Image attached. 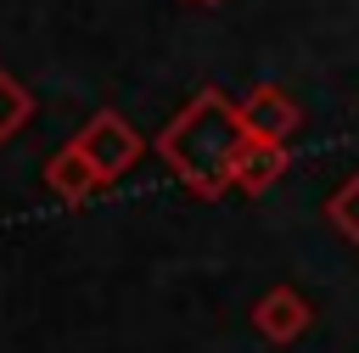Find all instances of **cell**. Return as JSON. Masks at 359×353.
<instances>
[{"label": "cell", "instance_id": "2", "mask_svg": "<svg viewBox=\"0 0 359 353\" xmlns=\"http://www.w3.org/2000/svg\"><path fill=\"white\" fill-rule=\"evenodd\" d=\"M73 146H79V151H84V157L101 168V179H118V174H123V168L140 157V134H135V129H129L118 112L90 118V123H84V134H79Z\"/></svg>", "mask_w": 359, "mask_h": 353}, {"label": "cell", "instance_id": "3", "mask_svg": "<svg viewBox=\"0 0 359 353\" xmlns=\"http://www.w3.org/2000/svg\"><path fill=\"white\" fill-rule=\"evenodd\" d=\"M241 129H247L252 140H275V146H280V140L297 129V106H292V95H280L275 84L252 90L247 106H241Z\"/></svg>", "mask_w": 359, "mask_h": 353}, {"label": "cell", "instance_id": "6", "mask_svg": "<svg viewBox=\"0 0 359 353\" xmlns=\"http://www.w3.org/2000/svg\"><path fill=\"white\" fill-rule=\"evenodd\" d=\"M45 179H50V185H56V191H62L67 202H84V196H90V191L101 185V168H95V162H90V157H84L79 146H67V151H56V157H50Z\"/></svg>", "mask_w": 359, "mask_h": 353}, {"label": "cell", "instance_id": "8", "mask_svg": "<svg viewBox=\"0 0 359 353\" xmlns=\"http://www.w3.org/2000/svg\"><path fill=\"white\" fill-rule=\"evenodd\" d=\"M331 219H337V230H342L348 241H359V174L348 179V191L331 196Z\"/></svg>", "mask_w": 359, "mask_h": 353}, {"label": "cell", "instance_id": "1", "mask_svg": "<svg viewBox=\"0 0 359 353\" xmlns=\"http://www.w3.org/2000/svg\"><path fill=\"white\" fill-rule=\"evenodd\" d=\"M247 146V129H241V112L224 101V95H202L196 106H185L174 118V129L163 134V157L174 162V174L196 191H219L236 168V151Z\"/></svg>", "mask_w": 359, "mask_h": 353}, {"label": "cell", "instance_id": "7", "mask_svg": "<svg viewBox=\"0 0 359 353\" xmlns=\"http://www.w3.org/2000/svg\"><path fill=\"white\" fill-rule=\"evenodd\" d=\"M28 112H34L28 90L0 67V140H11V134H17V123H28Z\"/></svg>", "mask_w": 359, "mask_h": 353}, {"label": "cell", "instance_id": "5", "mask_svg": "<svg viewBox=\"0 0 359 353\" xmlns=\"http://www.w3.org/2000/svg\"><path fill=\"white\" fill-rule=\"evenodd\" d=\"M303 325H309V303H303L297 291L280 286V291H269V297L258 303V331H264L269 342H292Z\"/></svg>", "mask_w": 359, "mask_h": 353}, {"label": "cell", "instance_id": "4", "mask_svg": "<svg viewBox=\"0 0 359 353\" xmlns=\"http://www.w3.org/2000/svg\"><path fill=\"white\" fill-rule=\"evenodd\" d=\"M286 168V151L275 146V140H252L247 134V146L236 151V168H230V179L241 185V191H264L275 174Z\"/></svg>", "mask_w": 359, "mask_h": 353}]
</instances>
